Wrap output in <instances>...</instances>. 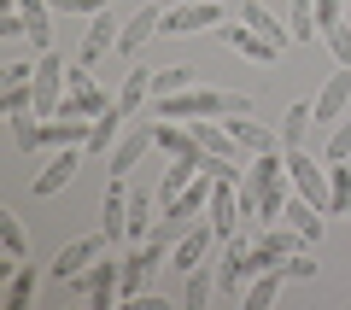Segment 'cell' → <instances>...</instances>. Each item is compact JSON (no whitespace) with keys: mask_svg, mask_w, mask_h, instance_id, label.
<instances>
[{"mask_svg":"<svg viewBox=\"0 0 351 310\" xmlns=\"http://www.w3.org/2000/svg\"><path fill=\"white\" fill-rule=\"evenodd\" d=\"M152 112H158V117H176V123H199V117H246L252 99L193 82V88H182V94H158V99H152Z\"/></svg>","mask_w":351,"mask_h":310,"instance_id":"cell-1","label":"cell"},{"mask_svg":"<svg viewBox=\"0 0 351 310\" xmlns=\"http://www.w3.org/2000/svg\"><path fill=\"white\" fill-rule=\"evenodd\" d=\"M29 88H36V117H59L64 106V88H71V64L59 59V53H41L36 59V76H29Z\"/></svg>","mask_w":351,"mask_h":310,"instance_id":"cell-2","label":"cell"},{"mask_svg":"<svg viewBox=\"0 0 351 310\" xmlns=\"http://www.w3.org/2000/svg\"><path fill=\"white\" fill-rule=\"evenodd\" d=\"M117 99L100 88V76H88V64H71V88H64V106H59V117H100V112H112Z\"/></svg>","mask_w":351,"mask_h":310,"instance_id":"cell-3","label":"cell"},{"mask_svg":"<svg viewBox=\"0 0 351 310\" xmlns=\"http://www.w3.org/2000/svg\"><path fill=\"white\" fill-rule=\"evenodd\" d=\"M211 36L223 41L228 53H240V59H252V64H276V59H281V47H276L269 36H258V29H252L246 18H223V24H217Z\"/></svg>","mask_w":351,"mask_h":310,"instance_id":"cell-4","label":"cell"},{"mask_svg":"<svg viewBox=\"0 0 351 310\" xmlns=\"http://www.w3.org/2000/svg\"><path fill=\"white\" fill-rule=\"evenodd\" d=\"M223 0H182V6H164V29L158 36H199V29L223 24Z\"/></svg>","mask_w":351,"mask_h":310,"instance_id":"cell-5","label":"cell"},{"mask_svg":"<svg viewBox=\"0 0 351 310\" xmlns=\"http://www.w3.org/2000/svg\"><path fill=\"white\" fill-rule=\"evenodd\" d=\"M287 182H293V193H304L311 205L328 211V164H316L304 147H287Z\"/></svg>","mask_w":351,"mask_h":310,"instance_id":"cell-6","label":"cell"},{"mask_svg":"<svg viewBox=\"0 0 351 310\" xmlns=\"http://www.w3.org/2000/svg\"><path fill=\"white\" fill-rule=\"evenodd\" d=\"M211 187H217V176L199 170L176 199H164V223H193V217H205V211H211Z\"/></svg>","mask_w":351,"mask_h":310,"instance_id":"cell-7","label":"cell"},{"mask_svg":"<svg viewBox=\"0 0 351 310\" xmlns=\"http://www.w3.org/2000/svg\"><path fill=\"white\" fill-rule=\"evenodd\" d=\"M152 147H158V123H135V129H123V141L106 152V170H112V176H129Z\"/></svg>","mask_w":351,"mask_h":310,"instance_id":"cell-8","label":"cell"},{"mask_svg":"<svg viewBox=\"0 0 351 310\" xmlns=\"http://www.w3.org/2000/svg\"><path fill=\"white\" fill-rule=\"evenodd\" d=\"M106 246H112V240H106L100 228H94V235H82V240H71V246H59V258L47 263V275H53V281H71V275H82V270H88L94 258H100Z\"/></svg>","mask_w":351,"mask_h":310,"instance_id":"cell-9","label":"cell"},{"mask_svg":"<svg viewBox=\"0 0 351 310\" xmlns=\"http://www.w3.org/2000/svg\"><path fill=\"white\" fill-rule=\"evenodd\" d=\"M76 152H82V147H53L47 164L29 176V193H36V199H53V193H59V187L76 176Z\"/></svg>","mask_w":351,"mask_h":310,"instance_id":"cell-10","label":"cell"},{"mask_svg":"<svg viewBox=\"0 0 351 310\" xmlns=\"http://www.w3.org/2000/svg\"><path fill=\"white\" fill-rule=\"evenodd\" d=\"M117 36H123V24H117L112 12H94V18H88V29H82V53H76V64H88V71H94V64L117 47Z\"/></svg>","mask_w":351,"mask_h":310,"instance_id":"cell-11","label":"cell"},{"mask_svg":"<svg viewBox=\"0 0 351 310\" xmlns=\"http://www.w3.org/2000/svg\"><path fill=\"white\" fill-rule=\"evenodd\" d=\"M129 176H112V187H106V199H100V235L106 240H123L129 235Z\"/></svg>","mask_w":351,"mask_h":310,"instance_id":"cell-12","label":"cell"},{"mask_svg":"<svg viewBox=\"0 0 351 310\" xmlns=\"http://www.w3.org/2000/svg\"><path fill=\"white\" fill-rule=\"evenodd\" d=\"M311 106H316V123H322V129H328V123H339V117L351 112V71H346V64H339V71L322 82V94H316Z\"/></svg>","mask_w":351,"mask_h":310,"instance_id":"cell-13","label":"cell"},{"mask_svg":"<svg viewBox=\"0 0 351 310\" xmlns=\"http://www.w3.org/2000/svg\"><path fill=\"white\" fill-rule=\"evenodd\" d=\"M211 240H217V228H211V223H188V235H182V240H170V263H176L182 275H188V270H199V263H205V252H211Z\"/></svg>","mask_w":351,"mask_h":310,"instance_id":"cell-14","label":"cell"},{"mask_svg":"<svg viewBox=\"0 0 351 310\" xmlns=\"http://www.w3.org/2000/svg\"><path fill=\"white\" fill-rule=\"evenodd\" d=\"M158 29H164V6H141V12L123 24V36H117V53H129V59H135V53L147 47Z\"/></svg>","mask_w":351,"mask_h":310,"instance_id":"cell-15","label":"cell"},{"mask_svg":"<svg viewBox=\"0 0 351 310\" xmlns=\"http://www.w3.org/2000/svg\"><path fill=\"white\" fill-rule=\"evenodd\" d=\"M234 18H246V24L258 29V36H269V41H276V47H293L287 24H281V18L269 12V0H240V6H234Z\"/></svg>","mask_w":351,"mask_h":310,"instance_id":"cell-16","label":"cell"},{"mask_svg":"<svg viewBox=\"0 0 351 310\" xmlns=\"http://www.w3.org/2000/svg\"><path fill=\"white\" fill-rule=\"evenodd\" d=\"M287 36H293V47H311V41H322L316 0H287Z\"/></svg>","mask_w":351,"mask_h":310,"instance_id":"cell-17","label":"cell"},{"mask_svg":"<svg viewBox=\"0 0 351 310\" xmlns=\"http://www.w3.org/2000/svg\"><path fill=\"white\" fill-rule=\"evenodd\" d=\"M281 281H287V270H281V263L258 270V275L246 281V293H240V298H246V310H269V305L281 298Z\"/></svg>","mask_w":351,"mask_h":310,"instance_id":"cell-18","label":"cell"},{"mask_svg":"<svg viewBox=\"0 0 351 310\" xmlns=\"http://www.w3.org/2000/svg\"><path fill=\"white\" fill-rule=\"evenodd\" d=\"M147 99H152V71H147V64H129L123 88H117V106H123V117H135Z\"/></svg>","mask_w":351,"mask_h":310,"instance_id":"cell-19","label":"cell"},{"mask_svg":"<svg viewBox=\"0 0 351 310\" xmlns=\"http://www.w3.org/2000/svg\"><path fill=\"white\" fill-rule=\"evenodd\" d=\"M36 287H41V270H36V263H18V270L6 275V293H0V305H6V310H24L29 298H36Z\"/></svg>","mask_w":351,"mask_h":310,"instance_id":"cell-20","label":"cell"},{"mask_svg":"<svg viewBox=\"0 0 351 310\" xmlns=\"http://www.w3.org/2000/svg\"><path fill=\"white\" fill-rule=\"evenodd\" d=\"M228 129H234L240 152H276V147H281V135H276V129H263V123H252V112L240 117V123H234V117H228Z\"/></svg>","mask_w":351,"mask_h":310,"instance_id":"cell-21","label":"cell"},{"mask_svg":"<svg viewBox=\"0 0 351 310\" xmlns=\"http://www.w3.org/2000/svg\"><path fill=\"white\" fill-rule=\"evenodd\" d=\"M328 217H351V164H328Z\"/></svg>","mask_w":351,"mask_h":310,"instance_id":"cell-22","label":"cell"},{"mask_svg":"<svg viewBox=\"0 0 351 310\" xmlns=\"http://www.w3.org/2000/svg\"><path fill=\"white\" fill-rule=\"evenodd\" d=\"M182 281H188V287H182V293H188V310H205V305H211L217 293H223V287H217V270H211V263H199V270H188Z\"/></svg>","mask_w":351,"mask_h":310,"instance_id":"cell-23","label":"cell"},{"mask_svg":"<svg viewBox=\"0 0 351 310\" xmlns=\"http://www.w3.org/2000/svg\"><path fill=\"white\" fill-rule=\"evenodd\" d=\"M117 141H123V106H112V112L94 117V135H88V152H112Z\"/></svg>","mask_w":351,"mask_h":310,"instance_id":"cell-24","label":"cell"},{"mask_svg":"<svg viewBox=\"0 0 351 310\" xmlns=\"http://www.w3.org/2000/svg\"><path fill=\"white\" fill-rule=\"evenodd\" d=\"M316 123V106H287V112H281V129H276V135H281V152H287V147H304V129H311Z\"/></svg>","mask_w":351,"mask_h":310,"instance_id":"cell-25","label":"cell"},{"mask_svg":"<svg viewBox=\"0 0 351 310\" xmlns=\"http://www.w3.org/2000/svg\"><path fill=\"white\" fill-rule=\"evenodd\" d=\"M152 228H158V217H152V193L135 187V193H129V240H147Z\"/></svg>","mask_w":351,"mask_h":310,"instance_id":"cell-26","label":"cell"},{"mask_svg":"<svg viewBox=\"0 0 351 310\" xmlns=\"http://www.w3.org/2000/svg\"><path fill=\"white\" fill-rule=\"evenodd\" d=\"M199 170H205V158H170V170H164V182H158V199H176Z\"/></svg>","mask_w":351,"mask_h":310,"instance_id":"cell-27","label":"cell"},{"mask_svg":"<svg viewBox=\"0 0 351 310\" xmlns=\"http://www.w3.org/2000/svg\"><path fill=\"white\" fill-rule=\"evenodd\" d=\"M199 82V71H188V64H170V71H152V99L158 94H182V88Z\"/></svg>","mask_w":351,"mask_h":310,"instance_id":"cell-28","label":"cell"},{"mask_svg":"<svg viewBox=\"0 0 351 310\" xmlns=\"http://www.w3.org/2000/svg\"><path fill=\"white\" fill-rule=\"evenodd\" d=\"M12 147H18V152H41V147H47V141H41V117H36V112L12 117Z\"/></svg>","mask_w":351,"mask_h":310,"instance_id":"cell-29","label":"cell"},{"mask_svg":"<svg viewBox=\"0 0 351 310\" xmlns=\"http://www.w3.org/2000/svg\"><path fill=\"white\" fill-rule=\"evenodd\" d=\"M322 41H328V53H334L339 64L351 71V18H339V24H328L322 29Z\"/></svg>","mask_w":351,"mask_h":310,"instance_id":"cell-30","label":"cell"},{"mask_svg":"<svg viewBox=\"0 0 351 310\" xmlns=\"http://www.w3.org/2000/svg\"><path fill=\"white\" fill-rule=\"evenodd\" d=\"M0 246H6V258L24 263V223H18L12 211H0Z\"/></svg>","mask_w":351,"mask_h":310,"instance_id":"cell-31","label":"cell"},{"mask_svg":"<svg viewBox=\"0 0 351 310\" xmlns=\"http://www.w3.org/2000/svg\"><path fill=\"white\" fill-rule=\"evenodd\" d=\"M339 158H351V112L334 123V135H328V164H339Z\"/></svg>","mask_w":351,"mask_h":310,"instance_id":"cell-32","label":"cell"},{"mask_svg":"<svg viewBox=\"0 0 351 310\" xmlns=\"http://www.w3.org/2000/svg\"><path fill=\"white\" fill-rule=\"evenodd\" d=\"M281 270H287V281H316V270H322V263H316V258H311V252H304V246H299V252H293V258H287V263H281Z\"/></svg>","mask_w":351,"mask_h":310,"instance_id":"cell-33","label":"cell"},{"mask_svg":"<svg viewBox=\"0 0 351 310\" xmlns=\"http://www.w3.org/2000/svg\"><path fill=\"white\" fill-rule=\"evenodd\" d=\"M53 12H71V18H94V12H106V0H47Z\"/></svg>","mask_w":351,"mask_h":310,"instance_id":"cell-34","label":"cell"},{"mask_svg":"<svg viewBox=\"0 0 351 310\" xmlns=\"http://www.w3.org/2000/svg\"><path fill=\"white\" fill-rule=\"evenodd\" d=\"M36 76V64H24V59H12L6 71H0V88H12V82H29Z\"/></svg>","mask_w":351,"mask_h":310,"instance_id":"cell-35","label":"cell"},{"mask_svg":"<svg viewBox=\"0 0 351 310\" xmlns=\"http://www.w3.org/2000/svg\"><path fill=\"white\" fill-rule=\"evenodd\" d=\"M339 12H346V0H316V18H322V29L339 24Z\"/></svg>","mask_w":351,"mask_h":310,"instance_id":"cell-36","label":"cell"},{"mask_svg":"<svg viewBox=\"0 0 351 310\" xmlns=\"http://www.w3.org/2000/svg\"><path fill=\"white\" fill-rule=\"evenodd\" d=\"M223 6H228V0H223Z\"/></svg>","mask_w":351,"mask_h":310,"instance_id":"cell-37","label":"cell"},{"mask_svg":"<svg viewBox=\"0 0 351 310\" xmlns=\"http://www.w3.org/2000/svg\"><path fill=\"white\" fill-rule=\"evenodd\" d=\"M346 18H351V12H346Z\"/></svg>","mask_w":351,"mask_h":310,"instance_id":"cell-38","label":"cell"}]
</instances>
